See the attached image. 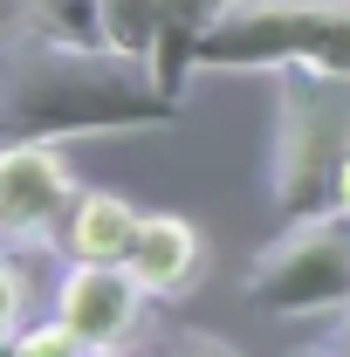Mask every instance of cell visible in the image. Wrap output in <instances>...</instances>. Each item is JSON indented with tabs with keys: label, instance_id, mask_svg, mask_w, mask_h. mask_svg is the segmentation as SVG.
Wrapping results in <instances>:
<instances>
[{
	"label": "cell",
	"instance_id": "ba28073f",
	"mask_svg": "<svg viewBox=\"0 0 350 357\" xmlns=\"http://www.w3.org/2000/svg\"><path fill=\"white\" fill-rule=\"evenodd\" d=\"M137 213L124 192H76L69 220H62V248L69 261H131V241H137Z\"/></svg>",
	"mask_w": 350,
	"mask_h": 357
},
{
	"label": "cell",
	"instance_id": "9a60e30c",
	"mask_svg": "<svg viewBox=\"0 0 350 357\" xmlns=\"http://www.w3.org/2000/svg\"><path fill=\"white\" fill-rule=\"evenodd\" d=\"M330 344H350V316H337V337H330Z\"/></svg>",
	"mask_w": 350,
	"mask_h": 357
},
{
	"label": "cell",
	"instance_id": "277c9868",
	"mask_svg": "<svg viewBox=\"0 0 350 357\" xmlns=\"http://www.w3.org/2000/svg\"><path fill=\"white\" fill-rule=\"evenodd\" d=\"M248 303L268 316H350V213L289 220L248 268Z\"/></svg>",
	"mask_w": 350,
	"mask_h": 357
},
{
	"label": "cell",
	"instance_id": "5bb4252c",
	"mask_svg": "<svg viewBox=\"0 0 350 357\" xmlns=\"http://www.w3.org/2000/svg\"><path fill=\"white\" fill-rule=\"evenodd\" d=\"M337 213H350V158H344V172H337Z\"/></svg>",
	"mask_w": 350,
	"mask_h": 357
},
{
	"label": "cell",
	"instance_id": "30bf717a",
	"mask_svg": "<svg viewBox=\"0 0 350 357\" xmlns=\"http://www.w3.org/2000/svg\"><path fill=\"white\" fill-rule=\"evenodd\" d=\"M14 261H21V255L0 248V351L28 330V323H21V316H28V282H21V268H14Z\"/></svg>",
	"mask_w": 350,
	"mask_h": 357
},
{
	"label": "cell",
	"instance_id": "5b68a950",
	"mask_svg": "<svg viewBox=\"0 0 350 357\" xmlns=\"http://www.w3.org/2000/svg\"><path fill=\"white\" fill-rule=\"evenodd\" d=\"M144 282L124 261H69V275L55 282V316L76 330V344L96 357H124L144 337Z\"/></svg>",
	"mask_w": 350,
	"mask_h": 357
},
{
	"label": "cell",
	"instance_id": "7a4b0ae2",
	"mask_svg": "<svg viewBox=\"0 0 350 357\" xmlns=\"http://www.w3.org/2000/svg\"><path fill=\"white\" fill-rule=\"evenodd\" d=\"M199 69L234 76H344L350 83V0H227L199 28Z\"/></svg>",
	"mask_w": 350,
	"mask_h": 357
},
{
	"label": "cell",
	"instance_id": "2e32d148",
	"mask_svg": "<svg viewBox=\"0 0 350 357\" xmlns=\"http://www.w3.org/2000/svg\"><path fill=\"white\" fill-rule=\"evenodd\" d=\"M89 357H96V351H89Z\"/></svg>",
	"mask_w": 350,
	"mask_h": 357
},
{
	"label": "cell",
	"instance_id": "4fadbf2b",
	"mask_svg": "<svg viewBox=\"0 0 350 357\" xmlns=\"http://www.w3.org/2000/svg\"><path fill=\"white\" fill-rule=\"evenodd\" d=\"M158 7L172 14L178 28H192V35H199V28L213 21V14H220V7H227V0H158Z\"/></svg>",
	"mask_w": 350,
	"mask_h": 357
},
{
	"label": "cell",
	"instance_id": "8fae6325",
	"mask_svg": "<svg viewBox=\"0 0 350 357\" xmlns=\"http://www.w3.org/2000/svg\"><path fill=\"white\" fill-rule=\"evenodd\" d=\"M14 357H89L83 344H76V330L62 323V316H48V323H28L14 344H7Z\"/></svg>",
	"mask_w": 350,
	"mask_h": 357
},
{
	"label": "cell",
	"instance_id": "8992f818",
	"mask_svg": "<svg viewBox=\"0 0 350 357\" xmlns=\"http://www.w3.org/2000/svg\"><path fill=\"white\" fill-rule=\"evenodd\" d=\"M76 172L62 144H0V248H35L76 206Z\"/></svg>",
	"mask_w": 350,
	"mask_h": 357
},
{
	"label": "cell",
	"instance_id": "9c48e42d",
	"mask_svg": "<svg viewBox=\"0 0 350 357\" xmlns=\"http://www.w3.org/2000/svg\"><path fill=\"white\" fill-rule=\"evenodd\" d=\"M42 35H62V42L103 48V0H28Z\"/></svg>",
	"mask_w": 350,
	"mask_h": 357
},
{
	"label": "cell",
	"instance_id": "7c38bea8",
	"mask_svg": "<svg viewBox=\"0 0 350 357\" xmlns=\"http://www.w3.org/2000/svg\"><path fill=\"white\" fill-rule=\"evenodd\" d=\"M137 357H241V351H227L220 337H199V330H172V337H151Z\"/></svg>",
	"mask_w": 350,
	"mask_h": 357
},
{
	"label": "cell",
	"instance_id": "6da1fadb",
	"mask_svg": "<svg viewBox=\"0 0 350 357\" xmlns=\"http://www.w3.org/2000/svg\"><path fill=\"white\" fill-rule=\"evenodd\" d=\"M172 117L178 96L117 48H83L62 35H42V28L21 42H0V144L151 131Z\"/></svg>",
	"mask_w": 350,
	"mask_h": 357
},
{
	"label": "cell",
	"instance_id": "3957f363",
	"mask_svg": "<svg viewBox=\"0 0 350 357\" xmlns=\"http://www.w3.org/2000/svg\"><path fill=\"white\" fill-rule=\"evenodd\" d=\"M350 158V83L344 76H275V131H268V199L289 220L337 213V172Z\"/></svg>",
	"mask_w": 350,
	"mask_h": 357
},
{
	"label": "cell",
	"instance_id": "52a82bcc",
	"mask_svg": "<svg viewBox=\"0 0 350 357\" xmlns=\"http://www.w3.org/2000/svg\"><path fill=\"white\" fill-rule=\"evenodd\" d=\"M124 268L144 282L151 303H165V296H178V289L199 282V268H206V241H199V227L178 220V213H144Z\"/></svg>",
	"mask_w": 350,
	"mask_h": 357
}]
</instances>
